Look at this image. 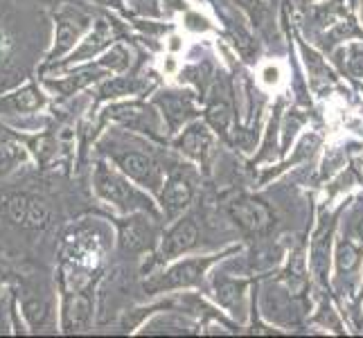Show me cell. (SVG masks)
<instances>
[{"label":"cell","instance_id":"1","mask_svg":"<svg viewBox=\"0 0 363 338\" xmlns=\"http://www.w3.org/2000/svg\"><path fill=\"white\" fill-rule=\"evenodd\" d=\"M93 183H95V192L99 194V198H104L106 203L116 205L122 212H129L131 215V212H152L154 210L149 196L138 192L120 171L108 167L106 162H97Z\"/></svg>","mask_w":363,"mask_h":338},{"label":"cell","instance_id":"27","mask_svg":"<svg viewBox=\"0 0 363 338\" xmlns=\"http://www.w3.org/2000/svg\"><path fill=\"white\" fill-rule=\"evenodd\" d=\"M357 235H359V237H361V240H363V221H361V223L357 225Z\"/></svg>","mask_w":363,"mask_h":338},{"label":"cell","instance_id":"18","mask_svg":"<svg viewBox=\"0 0 363 338\" xmlns=\"http://www.w3.org/2000/svg\"><path fill=\"white\" fill-rule=\"evenodd\" d=\"M158 104L165 111V118L169 120V124L174 129L183 124V120L192 113V104L190 99L183 97V95H177V93H167L165 97H158Z\"/></svg>","mask_w":363,"mask_h":338},{"label":"cell","instance_id":"8","mask_svg":"<svg viewBox=\"0 0 363 338\" xmlns=\"http://www.w3.org/2000/svg\"><path fill=\"white\" fill-rule=\"evenodd\" d=\"M113 39H116L113 28H111V25H108L106 21H97V23H95V28H93V32H91L89 36H86V39H84L77 47L72 50L66 61H59V64H57L55 68H59V66H72V64H79V61L93 59L95 55L102 52V50H104L106 45L113 43Z\"/></svg>","mask_w":363,"mask_h":338},{"label":"cell","instance_id":"2","mask_svg":"<svg viewBox=\"0 0 363 338\" xmlns=\"http://www.w3.org/2000/svg\"><path fill=\"white\" fill-rule=\"evenodd\" d=\"M0 215L25 230H43L50 223V205L45 198L28 192L0 194Z\"/></svg>","mask_w":363,"mask_h":338},{"label":"cell","instance_id":"15","mask_svg":"<svg viewBox=\"0 0 363 338\" xmlns=\"http://www.w3.org/2000/svg\"><path fill=\"white\" fill-rule=\"evenodd\" d=\"M30 160V149L16 135L0 140V176H9Z\"/></svg>","mask_w":363,"mask_h":338},{"label":"cell","instance_id":"11","mask_svg":"<svg viewBox=\"0 0 363 338\" xmlns=\"http://www.w3.org/2000/svg\"><path fill=\"white\" fill-rule=\"evenodd\" d=\"M23 318L32 332H48L55 327V311L52 305L41 295H25L21 303Z\"/></svg>","mask_w":363,"mask_h":338},{"label":"cell","instance_id":"3","mask_svg":"<svg viewBox=\"0 0 363 338\" xmlns=\"http://www.w3.org/2000/svg\"><path fill=\"white\" fill-rule=\"evenodd\" d=\"M91 18L84 11L74 7H61L55 14V41L45 57V68L57 66L66 55L74 50V43L82 39V34L89 30Z\"/></svg>","mask_w":363,"mask_h":338},{"label":"cell","instance_id":"22","mask_svg":"<svg viewBox=\"0 0 363 338\" xmlns=\"http://www.w3.org/2000/svg\"><path fill=\"white\" fill-rule=\"evenodd\" d=\"M208 120H210L212 127L223 133L228 129V122H230V106L223 102V99H219V102H215V104H210Z\"/></svg>","mask_w":363,"mask_h":338},{"label":"cell","instance_id":"6","mask_svg":"<svg viewBox=\"0 0 363 338\" xmlns=\"http://www.w3.org/2000/svg\"><path fill=\"white\" fill-rule=\"evenodd\" d=\"M116 165L124 176L133 179L135 183H140L143 187L149 190H156L160 185V169L154 162V158H149L147 154H138V152H122L113 156Z\"/></svg>","mask_w":363,"mask_h":338},{"label":"cell","instance_id":"19","mask_svg":"<svg viewBox=\"0 0 363 338\" xmlns=\"http://www.w3.org/2000/svg\"><path fill=\"white\" fill-rule=\"evenodd\" d=\"M246 289V282L237 280H219L217 282V300L223 307H235Z\"/></svg>","mask_w":363,"mask_h":338},{"label":"cell","instance_id":"4","mask_svg":"<svg viewBox=\"0 0 363 338\" xmlns=\"http://www.w3.org/2000/svg\"><path fill=\"white\" fill-rule=\"evenodd\" d=\"M215 257H201V259H185L174 264L167 273L158 275V278L145 282V289L158 293V291H169V289H183V286H192L203 278L206 269L212 264Z\"/></svg>","mask_w":363,"mask_h":338},{"label":"cell","instance_id":"12","mask_svg":"<svg viewBox=\"0 0 363 338\" xmlns=\"http://www.w3.org/2000/svg\"><path fill=\"white\" fill-rule=\"evenodd\" d=\"M91 300L86 298L84 293H74L72 298L66 300L64 305V320H61V327L64 332H84L89 327V320H91Z\"/></svg>","mask_w":363,"mask_h":338},{"label":"cell","instance_id":"17","mask_svg":"<svg viewBox=\"0 0 363 338\" xmlns=\"http://www.w3.org/2000/svg\"><path fill=\"white\" fill-rule=\"evenodd\" d=\"M97 77H99V72L82 70V72H72V74H68V77H61V79H45V86L52 91H59L61 97H68V95H74L77 91H82L84 86H89Z\"/></svg>","mask_w":363,"mask_h":338},{"label":"cell","instance_id":"13","mask_svg":"<svg viewBox=\"0 0 363 338\" xmlns=\"http://www.w3.org/2000/svg\"><path fill=\"white\" fill-rule=\"evenodd\" d=\"M192 201V187L183 179H172L167 181L165 190L160 192V203L167 217H177Z\"/></svg>","mask_w":363,"mask_h":338},{"label":"cell","instance_id":"20","mask_svg":"<svg viewBox=\"0 0 363 338\" xmlns=\"http://www.w3.org/2000/svg\"><path fill=\"white\" fill-rule=\"evenodd\" d=\"M138 89L135 81L131 77H116L106 84H102L99 89V97H122V95H129Z\"/></svg>","mask_w":363,"mask_h":338},{"label":"cell","instance_id":"14","mask_svg":"<svg viewBox=\"0 0 363 338\" xmlns=\"http://www.w3.org/2000/svg\"><path fill=\"white\" fill-rule=\"evenodd\" d=\"M179 147L187 156H192L194 160L206 162L210 158V154H212V147H215V142H212V135H210V131L203 127V124H192V127L183 133Z\"/></svg>","mask_w":363,"mask_h":338},{"label":"cell","instance_id":"16","mask_svg":"<svg viewBox=\"0 0 363 338\" xmlns=\"http://www.w3.org/2000/svg\"><path fill=\"white\" fill-rule=\"evenodd\" d=\"M330 240H332V230L330 225H323L316 232L314 244H311V264L320 280H325L328 275V264H330Z\"/></svg>","mask_w":363,"mask_h":338},{"label":"cell","instance_id":"25","mask_svg":"<svg viewBox=\"0 0 363 338\" xmlns=\"http://www.w3.org/2000/svg\"><path fill=\"white\" fill-rule=\"evenodd\" d=\"M237 3H240L244 9H248L253 16H255V11H257V7H259V0H237Z\"/></svg>","mask_w":363,"mask_h":338},{"label":"cell","instance_id":"21","mask_svg":"<svg viewBox=\"0 0 363 338\" xmlns=\"http://www.w3.org/2000/svg\"><path fill=\"white\" fill-rule=\"evenodd\" d=\"M359 264V253L357 248L350 242H341L339 248H336V266H339L341 273H350L354 271Z\"/></svg>","mask_w":363,"mask_h":338},{"label":"cell","instance_id":"5","mask_svg":"<svg viewBox=\"0 0 363 338\" xmlns=\"http://www.w3.org/2000/svg\"><path fill=\"white\" fill-rule=\"evenodd\" d=\"M48 106V95L39 89V84H25L7 95H0V118L3 116H30Z\"/></svg>","mask_w":363,"mask_h":338},{"label":"cell","instance_id":"9","mask_svg":"<svg viewBox=\"0 0 363 338\" xmlns=\"http://www.w3.org/2000/svg\"><path fill=\"white\" fill-rule=\"evenodd\" d=\"M154 242L152 223L145 221V217L133 215L120 223V248L124 253H140L147 250Z\"/></svg>","mask_w":363,"mask_h":338},{"label":"cell","instance_id":"24","mask_svg":"<svg viewBox=\"0 0 363 338\" xmlns=\"http://www.w3.org/2000/svg\"><path fill=\"white\" fill-rule=\"evenodd\" d=\"M350 70H352L357 77H363V50L361 47H354L352 50V59H350Z\"/></svg>","mask_w":363,"mask_h":338},{"label":"cell","instance_id":"26","mask_svg":"<svg viewBox=\"0 0 363 338\" xmlns=\"http://www.w3.org/2000/svg\"><path fill=\"white\" fill-rule=\"evenodd\" d=\"M41 3H45V5H61L64 0H41Z\"/></svg>","mask_w":363,"mask_h":338},{"label":"cell","instance_id":"10","mask_svg":"<svg viewBox=\"0 0 363 338\" xmlns=\"http://www.w3.org/2000/svg\"><path fill=\"white\" fill-rule=\"evenodd\" d=\"M196 240H199L196 223L192 219H183L165 235V240H162V246H160V257L162 259L179 257L185 250H190L196 244Z\"/></svg>","mask_w":363,"mask_h":338},{"label":"cell","instance_id":"23","mask_svg":"<svg viewBox=\"0 0 363 338\" xmlns=\"http://www.w3.org/2000/svg\"><path fill=\"white\" fill-rule=\"evenodd\" d=\"M233 36H235V43H237V47H240V52L244 55V57H250L253 55V50H255V41L250 39V34L244 30V28H233Z\"/></svg>","mask_w":363,"mask_h":338},{"label":"cell","instance_id":"7","mask_svg":"<svg viewBox=\"0 0 363 338\" xmlns=\"http://www.w3.org/2000/svg\"><path fill=\"white\" fill-rule=\"evenodd\" d=\"M230 215L246 232H253V235L267 232L273 223L269 208L264 203L255 201V198H246V196L230 203Z\"/></svg>","mask_w":363,"mask_h":338}]
</instances>
